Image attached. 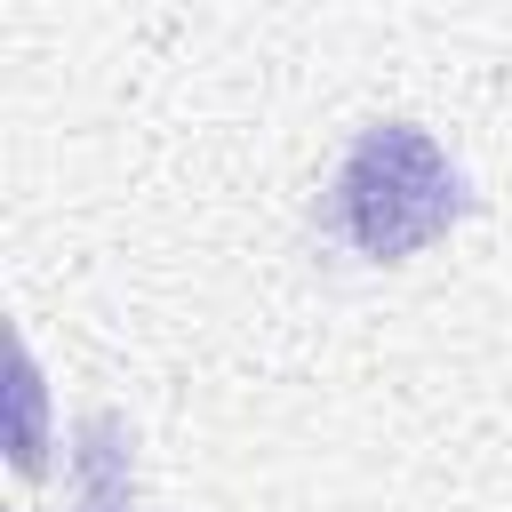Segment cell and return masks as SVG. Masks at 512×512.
<instances>
[{"label":"cell","mask_w":512,"mask_h":512,"mask_svg":"<svg viewBox=\"0 0 512 512\" xmlns=\"http://www.w3.org/2000/svg\"><path fill=\"white\" fill-rule=\"evenodd\" d=\"M456 216H464V168L416 120H368L328 176V232L368 264L432 248Z\"/></svg>","instance_id":"obj_1"},{"label":"cell","mask_w":512,"mask_h":512,"mask_svg":"<svg viewBox=\"0 0 512 512\" xmlns=\"http://www.w3.org/2000/svg\"><path fill=\"white\" fill-rule=\"evenodd\" d=\"M72 512H136V440L112 408L72 424Z\"/></svg>","instance_id":"obj_2"},{"label":"cell","mask_w":512,"mask_h":512,"mask_svg":"<svg viewBox=\"0 0 512 512\" xmlns=\"http://www.w3.org/2000/svg\"><path fill=\"white\" fill-rule=\"evenodd\" d=\"M40 464H48V384H40L32 344H16V472L32 480Z\"/></svg>","instance_id":"obj_3"}]
</instances>
